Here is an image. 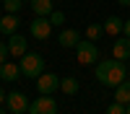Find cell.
Instances as JSON below:
<instances>
[{
    "label": "cell",
    "mask_w": 130,
    "mask_h": 114,
    "mask_svg": "<svg viewBox=\"0 0 130 114\" xmlns=\"http://www.w3.org/2000/svg\"><path fill=\"white\" fill-rule=\"evenodd\" d=\"M127 114H130V104H127Z\"/></svg>",
    "instance_id": "obj_26"
},
{
    "label": "cell",
    "mask_w": 130,
    "mask_h": 114,
    "mask_svg": "<svg viewBox=\"0 0 130 114\" xmlns=\"http://www.w3.org/2000/svg\"><path fill=\"white\" fill-rule=\"evenodd\" d=\"M37 91L44 93V96H52L55 91H60V78L55 75V73H42V75L37 78Z\"/></svg>",
    "instance_id": "obj_4"
},
{
    "label": "cell",
    "mask_w": 130,
    "mask_h": 114,
    "mask_svg": "<svg viewBox=\"0 0 130 114\" xmlns=\"http://www.w3.org/2000/svg\"><path fill=\"white\" fill-rule=\"evenodd\" d=\"M57 41H60V47H78L81 34H78L75 29H62L60 36H57Z\"/></svg>",
    "instance_id": "obj_10"
},
{
    "label": "cell",
    "mask_w": 130,
    "mask_h": 114,
    "mask_svg": "<svg viewBox=\"0 0 130 114\" xmlns=\"http://www.w3.org/2000/svg\"><path fill=\"white\" fill-rule=\"evenodd\" d=\"M50 21H52V26H62V24H65V13H60V10H52Z\"/></svg>",
    "instance_id": "obj_20"
},
{
    "label": "cell",
    "mask_w": 130,
    "mask_h": 114,
    "mask_svg": "<svg viewBox=\"0 0 130 114\" xmlns=\"http://www.w3.org/2000/svg\"><path fill=\"white\" fill-rule=\"evenodd\" d=\"M5 99H8V96H5V91L0 88V104H5Z\"/></svg>",
    "instance_id": "obj_23"
},
{
    "label": "cell",
    "mask_w": 130,
    "mask_h": 114,
    "mask_svg": "<svg viewBox=\"0 0 130 114\" xmlns=\"http://www.w3.org/2000/svg\"><path fill=\"white\" fill-rule=\"evenodd\" d=\"M117 3H120V5H130V0H117Z\"/></svg>",
    "instance_id": "obj_24"
},
{
    "label": "cell",
    "mask_w": 130,
    "mask_h": 114,
    "mask_svg": "<svg viewBox=\"0 0 130 114\" xmlns=\"http://www.w3.org/2000/svg\"><path fill=\"white\" fill-rule=\"evenodd\" d=\"M16 29H18V16L16 13H5L3 18H0V31H3L5 36L16 34Z\"/></svg>",
    "instance_id": "obj_11"
},
{
    "label": "cell",
    "mask_w": 130,
    "mask_h": 114,
    "mask_svg": "<svg viewBox=\"0 0 130 114\" xmlns=\"http://www.w3.org/2000/svg\"><path fill=\"white\" fill-rule=\"evenodd\" d=\"M122 29H125V21L117 18V16H109V18L104 21V34H109V36H117Z\"/></svg>",
    "instance_id": "obj_12"
},
{
    "label": "cell",
    "mask_w": 130,
    "mask_h": 114,
    "mask_svg": "<svg viewBox=\"0 0 130 114\" xmlns=\"http://www.w3.org/2000/svg\"><path fill=\"white\" fill-rule=\"evenodd\" d=\"M31 10L37 16H52V0H31Z\"/></svg>",
    "instance_id": "obj_15"
},
{
    "label": "cell",
    "mask_w": 130,
    "mask_h": 114,
    "mask_svg": "<svg viewBox=\"0 0 130 114\" xmlns=\"http://www.w3.org/2000/svg\"><path fill=\"white\" fill-rule=\"evenodd\" d=\"M122 31H125V36L130 39V21H125V29H122Z\"/></svg>",
    "instance_id": "obj_22"
},
{
    "label": "cell",
    "mask_w": 130,
    "mask_h": 114,
    "mask_svg": "<svg viewBox=\"0 0 130 114\" xmlns=\"http://www.w3.org/2000/svg\"><path fill=\"white\" fill-rule=\"evenodd\" d=\"M18 65H21V75L24 78H39L44 73V57L37 55V52H26Z\"/></svg>",
    "instance_id": "obj_2"
},
{
    "label": "cell",
    "mask_w": 130,
    "mask_h": 114,
    "mask_svg": "<svg viewBox=\"0 0 130 114\" xmlns=\"http://www.w3.org/2000/svg\"><path fill=\"white\" fill-rule=\"evenodd\" d=\"M26 36H18V34H10V41H8V52L10 57H24L26 55Z\"/></svg>",
    "instance_id": "obj_8"
},
{
    "label": "cell",
    "mask_w": 130,
    "mask_h": 114,
    "mask_svg": "<svg viewBox=\"0 0 130 114\" xmlns=\"http://www.w3.org/2000/svg\"><path fill=\"white\" fill-rule=\"evenodd\" d=\"M21 5H24V0H3V8L5 13H18Z\"/></svg>",
    "instance_id": "obj_18"
},
{
    "label": "cell",
    "mask_w": 130,
    "mask_h": 114,
    "mask_svg": "<svg viewBox=\"0 0 130 114\" xmlns=\"http://www.w3.org/2000/svg\"><path fill=\"white\" fill-rule=\"evenodd\" d=\"M75 60H78L81 65H94V62H99V47H96L91 39H81L78 47H75Z\"/></svg>",
    "instance_id": "obj_3"
},
{
    "label": "cell",
    "mask_w": 130,
    "mask_h": 114,
    "mask_svg": "<svg viewBox=\"0 0 130 114\" xmlns=\"http://www.w3.org/2000/svg\"><path fill=\"white\" fill-rule=\"evenodd\" d=\"M115 101H120V104H130V80H122L120 86L115 88Z\"/></svg>",
    "instance_id": "obj_14"
},
{
    "label": "cell",
    "mask_w": 130,
    "mask_h": 114,
    "mask_svg": "<svg viewBox=\"0 0 130 114\" xmlns=\"http://www.w3.org/2000/svg\"><path fill=\"white\" fill-rule=\"evenodd\" d=\"M0 114H8V111H5V109H0Z\"/></svg>",
    "instance_id": "obj_25"
},
{
    "label": "cell",
    "mask_w": 130,
    "mask_h": 114,
    "mask_svg": "<svg viewBox=\"0 0 130 114\" xmlns=\"http://www.w3.org/2000/svg\"><path fill=\"white\" fill-rule=\"evenodd\" d=\"M8 44H3V41H0V65H3V62H8Z\"/></svg>",
    "instance_id": "obj_21"
},
{
    "label": "cell",
    "mask_w": 130,
    "mask_h": 114,
    "mask_svg": "<svg viewBox=\"0 0 130 114\" xmlns=\"http://www.w3.org/2000/svg\"><path fill=\"white\" fill-rule=\"evenodd\" d=\"M112 57H115V60H122V62L130 57V39H127V36L115 39V44H112Z\"/></svg>",
    "instance_id": "obj_9"
},
{
    "label": "cell",
    "mask_w": 130,
    "mask_h": 114,
    "mask_svg": "<svg viewBox=\"0 0 130 114\" xmlns=\"http://www.w3.org/2000/svg\"><path fill=\"white\" fill-rule=\"evenodd\" d=\"M50 34H52V21L47 16H37L31 21V36L34 39H47Z\"/></svg>",
    "instance_id": "obj_7"
},
{
    "label": "cell",
    "mask_w": 130,
    "mask_h": 114,
    "mask_svg": "<svg viewBox=\"0 0 130 114\" xmlns=\"http://www.w3.org/2000/svg\"><path fill=\"white\" fill-rule=\"evenodd\" d=\"M21 75V65H16V62H3L0 65V78L3 80H16Z\"/></svg>",
    "instance_id": "obj_13"
},
{
    "label": "cell",
    "mask_w": 130,
    "mask_h": 114,
    "mask_svg": "<svg viewBox=\"0 0 130 114\" xmlns=\"http://www.w3.org/2000/svg\"><path fill=\"white\" fill-rule=\"evenodd\" d=\"M107 114H127V106L120 101H112L109 106H107Z\"/></svg>",
    "instance_id": "obj_19"
},
{
    "label": "cell",
    "mask_w": 130,
    "mask_h": 114,
    "mask_svg": "<svg viewBox=\"0 0 130 114\" xmlns=\"http://www.w3.org/2000/svg\"><path fill=\"white\" fill-rule=\"evenodd\" d=\"M29 114H57V104L52 96H42L37 101H31V106H29Z\"/></svg>",
    "instance_id": "obj_5"
},
{
    "label": "cell",
    "mask_w": 130,
    "mask_h": 114,
    "mask_svg": "<svg viewBox=\"0 0 130 114\" xmlns=\"http://www.w3.org/2000/svg\"><path fill=\"white\" fill-rule=\"evenodd\" d=\"M102 34H104V24H91V26H86V39L96 41Z\"/></svg>",
    "instance_id": "obj_17"
},
{
    "label": "cell",
    "mask_w": 130,
    "mask_h": 114,
    "mask_svg": "<svg viewBox=\"0 0 130 114\" xmlns=\"http://www.w3.org/2000/svg\"><path fill=\"white\" fill-rule=\"evenodd\" d=\"M96 80L102 83V86L107 88H117L122 80H127V67H125V62L122 60H102V62H96Z\"/></svg>",
    "instance_id": "obj_1"
},
{
    "label": "cell",
    "mask_w": 130,
    "mask_h": 114,
    "mask_svg": "<svg viewBox=\"0 0 130 114\" xmlns=\"http://www.w3.org/2000/svg\"><path fill=\"white\" fill-rule=\"evenodd\" d=\"M5 104H8V109L13 111V114H26L29 111V99H26V93H21V91H13V93H8V99H5Z\"/></svg>",
    "instance_id": "obj_6"
},
{
    "label": "cell",
    "mask_w": 130,
    "mask_h": 114,
    "mask_svg": "<svg viewBox=\"0 0 130 114\" xmlns=\"http://www.w3.org/2000/svg\"><path fill=\"white\" fill-rule=\"evenodd\" d=\"M78 88H81V86H78V80H75L73 75H68V78L60 80V91L68 93V96H75V93H78Z\"/></svg>",
    "instance_id": "obj_16"
}]
</instances>
